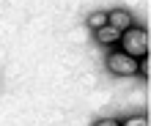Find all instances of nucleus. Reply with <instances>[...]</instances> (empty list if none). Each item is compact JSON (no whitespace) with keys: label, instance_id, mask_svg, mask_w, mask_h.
Here are the masks:
<instances>
[{"label":"nucleus","instance_id":"nucleus-1","mask_svg":"<svg viewBox=\"0 0 151 126\" xmlns=\"http://www.w3.org/2000/svg\"><path fill=\"white\" fill-rule=\"evenodd\" d=\"M121 52H127L129 58H146L148 52V33L143 28H137V25H132L129 30L121 33Z\"/></svg>","mask_w":151,"mask_h":126},{"label":"nucleus","instance_id":"nucleus-2","mask_svg":"<svg viewBox=\"0 0 151 126\" xmlns=\"http://www.w3.org/2000/svg\"><path fill=\"white\" fill-rule=\"evenodd\" d=\"M107 69L113 71V74H118V77H132V74H137V60L135 58H129L127 52H110L107 55Z\"/></svg>","mask_w":151,"mask_h":126},{"label":"nucleus","instance_id":"nucleus-3","mask_svg":"<svg viewBox=\"0 0 151 126\" xmlns=\"http://www.w3.org/2000/svg\"><path fill=\"white\" fill-rule=\"evenodd\" d=\"M107 25H113L115 30H129L132 28V14L124 11V8H115V11H107Z\"/></svg>","mask_w":151,"mask_h":126},{"label":"nucleus","instance_id":"nucleus-4","mask_svg":"<svg viewBox=\"0 0 151 126\" xmlns=\"http://www.w3.org/2000/svg\"><path fill=\"white\" fill-rule=\"evenodd\" d=\"M96 39L102 44H115V41H121V30H115L113 25H104V28L96 30Z\"/></svg>","mask_w":151,"mask_h":126},{"label":"nucleus","instance_id":"nucleus-5","mask_svg":"<svg viewBox=\"0 0 151 126\" xmlns=\"http://www.w3.org/2000/svg\"><path fill=\"white\" fill-rule=\"evenodd\" d=\"M104 25H107V14L104 11H93L91 16H88V28L99 30V28H104Z\"/></svg>","mask_w":151,"mask_h":126},{"label":"nucleus","instance_id":"nucleus-6","mask_svg":"<svg viewBox=\"0 0 151 126\" xmlns=\"http://www.w3.org/2000/svg\"><path fill=\"white\" fill-rule=\"evenodd\" d=\"M121 126H148V118L146 115H132V118L121 121Z\"/></svg>","mask_w":151,"mask_h":126},{"label":"nucleus","instance_id":"nucleus-7","mask_svg":"<svg viewBox=\"0 0 151 126\" xmlns=\"http://www.w3.org/2000/svg\"><path fill=\"white\" fill-rule=\"evenodd\" d=\"M93 126H121V121H115V118H102V121H96Z\"/></svg>","mask_w":151,"mask_h":126}]
</instances>
